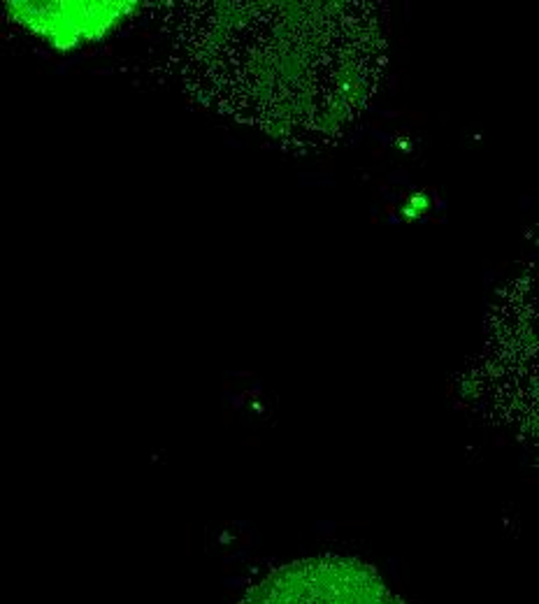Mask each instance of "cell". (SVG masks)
I'll use <instances>...</instances> for the list:
<instances>
[{
	"label": "cell",
	"mask_w": 539,
	"mask_h": 604,
	"mask_svg": "<svg viewBox=\"0 0 539 604\" xmlns=\"http://www.w3.org/2000/svg\"><path fill=\"white\" fill-rule=\"evenodd\" d=\"M242 604H400V600L358 560L307 558L265 577Z\"/></svg>",
	"instance_id": "obj_1"
},
{
	"label": "cell",
	"mask_w": 539,
	"mask_h": 604,
	"mask_svg": "<svg viewBox=\"0 0 539 604\" xmlns=\"http://www.w3.org/2000/svg\"><path fill=\"white\" fill-rule=\"evenodd\" d=\"M138 0H10V23L54 52L72 54L119 33L140 12Z\"/></svg>",
	"instance_id": "obj_2"
}]
</instances>
